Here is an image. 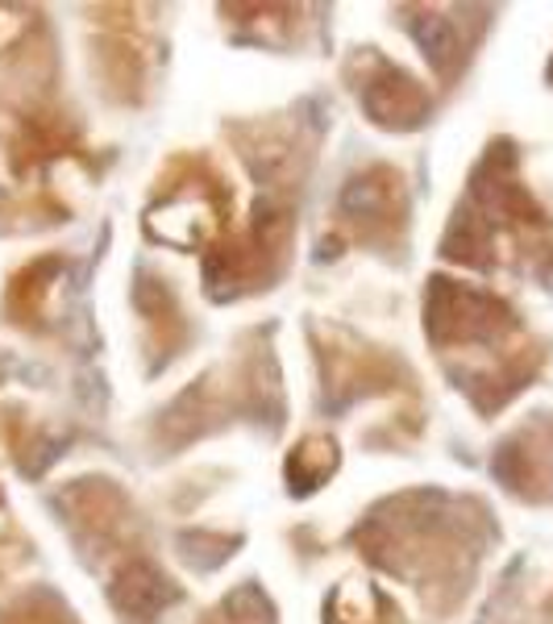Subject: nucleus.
I'll return each instance as SVG.
<instances>
[{"mask_svg":"<svg viewBox=\"0 0 553 624\" xmlns=\"http://www.w3.org/2000/svg\"><path fill=\"white\" fill-rule=\"evenodd\" d=\"M362 97H366V109L374 113V121H383V125H412L424 109L421 88L388 63H379V80H366Z\"/></svg>","mask_w":553,"mask_h":624,"instance_id":"obj_1","label":"nucleus"},{"mask_svg":"<svg viewBox=\"0 0 553 624\" xmlns=\"http://www.w3.org/2000/svg\"><path fill=\"white\" fill-rule=\"evenodd\" d=\"M117 600H121V608L142 612V621H147L154 608H163L167 600H175V587H171V578L150 571V566H130L125 578H121V587H117Z\"/></svg>","mask_w":553,"mask_h":624,"instance_id":"obj_2","label":"nucleus"},{"mask_svg":"<svg viewBox=\"0 0 553 624\" xmlns=\"http://www.w3.org/2000/svg\"><path fill=\"white\" fill-rule=\"evenodd\" d=\"M333 459H338V454H333V442L312 437V442H304L292 454V479L300 487H316V483L325 479V471H333Z\"/></svg>","mask_w":553,"mask_h":624,"instance_id":"obj_3","label":"nucleus"}]
</instances>
